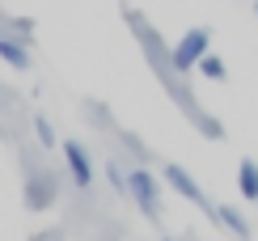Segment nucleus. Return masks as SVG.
<instances>
[{"mask_svg": "<svg viewBox=\"0 0 258 241\" xmlns=\"http://www.w3.org/2000/svg\"><path fill=\"white\" fill-rule=\"evenodd\" d=\"M165 182H169V191H178L182 199H190V203H199V207H208V199H203V191L195 186V178H190L182 165H165Z\"/></svg>", "mask_w": 258, "mask_h": 241, "instance_id": "20e7f679", "label": "nucleus"}, {"mask_svg": "<svg viewBox=\"0 0 258 241\" xmlns=\"http://www.w3.org/2000/svg\"><path fill=\"white\" fill-rule=\"evenodd\" d=\"M237 191H241L245 203H258V165H254L250 157L237 165Z\"/></svg>", "mask_w": 258, "mask_h": 241, "instance_id": "423d86ee", "label": "nucleus"}, {"mask_svg": "<svg viewBox=\"0 0 258 241\" xmlns=\"http://www.w3.org/2000/svg\"><path fill=\"white\" fill-rule=\"evenodd\" d=\"M0 59H5L9 64V68H30V51L26 47H21V42L17 38H5V34H0Z\"/></svg>", "mask_w": 258, "mask_h": 241, "instance_id": "0eeeda50", "label": "nucleus"}, {"mask_svg": "<svg viewBox=\"0 0 258 241\" xmlns=\"http://www.w3.org/2000/svg\"><path fill=\"white\" fill-rule=\"evenodd\" d=\"M127 191L136 195V203H140V212H144L148 220H157V203H161V195H157V178H153V173L136 165L132 173H127Z\"/></svg>", "mask_w": 258, "mask_h": 241, "instance_id": "f03ea898", "label": "nucleus"}, {"mask_svg": "<svg viewBox=\"0 0 258 241\" xmlns=\"http://www.w3.org/2000/svg\"><path fill=\"white\" fill-rule=\"evenodd\" d=\"M63 161H68L77 186H93V157H89V148L81 140H63Z\"/></svg>", "mask_w": 258, "mask_h": 241, "instance_id": "7ed1b4c3", "label": "nucleus"}, {"mask_svg": "<svg viewBox=\"0 0 258 241\" xmlns=\"http://www.w3.org/2000/svg\"><path fill=\"white\" fill-rule=\"evenodd\" d=\"M216 216H220V220L229 224L237 237H250V224H245V216H241V212H233V207H216Z\"/></svg>", "mask_w": 258, "mask_h": 241, "instance_id": "6e6552de", "label": "nucleus"}, {"mask_svg": "<svg viewBox=\"0 0 258 241\" xmlns=\"http://www.w3.org/2000/svg\"><path fill=\"white\" fill-rule=\"evenodd\" d=\"M195 72H203L208 81H224V59H220V55H212V51H208V55L199 59V68H195Z\"/></svg>", "mask_w": 258, "mask_h": 241, "instance_id": "1a4fd4ad", "label": "nucleus"}, {"mask_svg": "<svg viewBox=\"0 0 258 241\" xmlns=\"http://www.w3.org/2000/svg\"><path fill=\"white\" fill-rule=\"evenodd\" d=\"M38 144H55V131H51V123H47V118H38Z\"/></svg>", "mask_w": 258, "mask_h": 241, "instance_id": "9d476101", "label": "nucleus"}, {"mask_svg": "<svg viewBox=\"0 0 258 241\" xmlns=\"http://www.w3.org/2000/svg\"><path fill=\"white\" fill-rule=\"evenodd\" d=\"M208 51H212V34L195 26V30H186V34L178 38V47L169 51V64H174V72H195Z\"/></svg>", "mask_w": 258, "mask_h": 241, "instance_id": "f257e3e1", "label": "nucleus"}, {"mask_svg": "<svg viewBox=\"0 0 258 241\" xmlns=\"http://www.w3.org/2000/svg\"><path fill=\"white\" fill-rule=\"evenodd\" d=\"M26 203H30V207H51V203H55V178L34 173V182L26 186Z\"/></svg>", "mask_w": 258, "mask_h": 241, "instance_id": "39448f33", "label": "nucleus"}, {"mask_svg": "<svg viewBox=\"0 0 258 241\" xmlns=\"http://www.w3.org/2000/svg\"><path fill=\"white\" fill-rule=\"evenodd\" d=\"M165 241H174V237H165Z\"/></svg>", "mask_w": 258, "mask_h": 241, "instance_id": "9b49d317", "label": "nucleus"}]
</instances>
